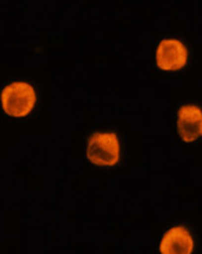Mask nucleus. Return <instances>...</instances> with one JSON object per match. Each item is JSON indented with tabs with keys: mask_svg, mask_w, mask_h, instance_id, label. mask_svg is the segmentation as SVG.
Returning a JSON list of instances; mask_svg holds the SVG:
<instances>
[{
	"mask_svg": "<svg viewBox=\"0 0 202 254\" xmlns=\"http://www.w3.org/2000/svg\"><path fill=\"white\" fill-rule=\"evenodd\" d=\"M86 157L90 163L101 167H111L119 161V140L115 133L97 132L88 142Z\"/></svg>",
	"mask_w": 202,
	"mask_h": 254,
	"instance_id": "obj_2",
	"label": "nucleus"
},
{
	"mask_svg": "<svg viewBox=\"0 0 202 254\" xmlns=\"http://www.w3.org/2000/svg\"><path fill=\"white\" fill-rule=\"evenodd\" d=\"M177 130L184 142H194L201 136L202 110L198 106L187 104L177 113Z\"/></svg>",
	"mask_w": 202,
	"mask_h": 254,
	"instance_id": "obj_4",
	"label": "nucleus"
},
{
	"mask_svg": "<svg viewBox=\"0 0 202 254\" xmlns=\"http://www.w3.org/2000/svg\"><path fill=\"white\" fill-rule=\"evenodd\" d=\"M194 241L184 227H173L162 236L159 243L161 254H193Z\"/></svg>",
	"mask_w": 202,
	"mask_h": 254,
	"instance_id": "obj_5",
	"label": "nucleus"
},
{
	"mask_svg": "<svg viewBox=\"0 0 202 254\" xmlns=\"http://www.w3.org/2000/svg\"><path fill=\"white\" fill-rule=\"evenodd\" d=\"M187 49L176 39H163L156 49V65L163 71H179L187 64Z\"/></svg>",
	"mask_w": 202,
	"mask_h": 254,
	"instance_id": "obj_3",
	"label": "nucleus"
},
{
	"mask_svg": "<svg viewBox=\"0 0 202 254\" xmlns=\"http://www.w3.org/2000/svg\"><path fill=\"white\" fill-rule=\"evenodd\" d=\"M201 136H202V132H201Z\"/></svg>",
	"mask_w": 202,
	"mask_h": 254,
	"instance_id": "obj_6",
	"label": "nucleus"
},
{
	"mask_svg": "<svg viewBox=\"0 0 202 254\" xmlns=\"http://www.w3.org/2000/svg\"><path fill=\"white\" fill-rule=\"evenodd\" d=\"M1 109L14 118L27 117L36 104L35 88L28 82H13L7 85L0 95Z\"/></svg>",
	"mask_w": 202,
	"mask_h": 254,
	"instance_id": "obj_1",
	"label": "nucleus"
}]
</instances>
